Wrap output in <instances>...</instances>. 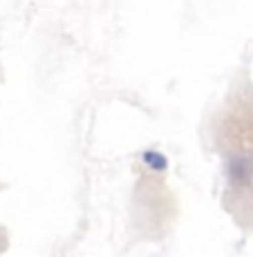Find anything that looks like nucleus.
<instances>
[{
    "label": "nucleus",
    "mask_w": 253,
    "mask_h": 257,
    "mask_svg": "<svg viewBox=\"0 0 253 257\" xmlns=\"http://www.w3.org/2000/svg\"><path fill=\"white\" fill-rule=\"evenodd\" d=\"M141 159H143V164L150 166L152 170H157V172H161V170H166V168H168V159L161 155V152L148 150V152H143V155H141Z\"/></svg>",
    "instance_id": "nucleus-2"
},
{
    "label": "nucleus",
    "mask_w": 253,
    "mask_h": 257,
    "mask_svg": "<svg viewBox=\"0 0 253 257\" xmlns=\"http://www.w3.org/2000/svg\"><path fill=\"white\" fill-rule=\"evenodd\" d=\"M229 172L235 184H246L253 175V161L246 159V157H235L229 164Z\"/></svg>",
    "instance_id": "nucleus-1"
}]
</instances>
